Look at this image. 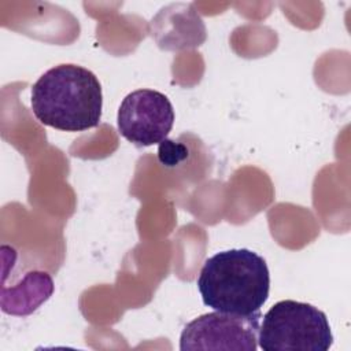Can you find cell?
<instances>
[{
  "label": "cell",
  "instance_id": "obj_7",
  "mask_svg": "<svg viewBox=\"0 0 351 351\" xmlns=\"http://www.w3.org/2000/svg\"><path fill=\"white\" fill-rule=\"evenodd\" d=\"M53 288V280L49 273L30 270L11 288L1 285V310L15 317L30 315L52 296Z\"/></svg>",
  "mask_w": 351,
  "mask_h": 351
},
{
  "label": "cell",
  "instance_id": "obj_3",
  "mask_svg": "<svg viewBox=\"0 0 351 351\" xmlns=\"http://www.w3.org/2000/svg\"><path fill=\"white\" fill-rule=\"evenodd\" d=\"M258 344L263 351H328L333 335L322 310L287 299L263 315Z\"/></svg>",
  "mask_w": 351,
  "mask_h": 351
},
{
  "label": "cell",
  "instance_id": "obj_8",
  "mask_svg": "<svg viewBox=\"0 0 351 351\" xmlns=\"http://www.w3.org/2000/svg\"><path fill=\"white\" fill-rule=\"evenodd\" d=\"M188 156L189 148L182 143H177L170 138H165L162 143H159L158 160L166 167H176L185 162Z\"/></svg>",
  "mask_w": 351,
  "mask_h": 351
},
{
  "label": "cell",
  "instance_id": "obj_4",
  "mask_svg": "<svg viewBox=\"0 0 351 351\" xmlns=\"http://www.w3.org/2000/svg\"><path fill=\"white\" fill-rule=\"evenodd\" d=\"M261 313L239 315L229 313H207L185 325L180 336V350H234L255 351Z\"/></svg>",
  "mask_w": 351,
  "mask_h": 351
},
{
  "label": "cell",
  "instance_id": "obj_5",
  "mask_svg": "<svg viewBox=\"0 0 351 351\" xmlns=\"http://www.w3.org/2000/svg\"><path fill=\"white\" fill-rule=\"evenodd\" d=\"M174 108L169 97L154 89H137L122 100L117 125L119 134L137 147L162 143L174 125Z\"/></svg>",
  "mask_w": 351,
  "mask_h": 351
},
{
  "label": "cell",
  "instance_id": "obj_1",
  "mask_svg": "<svg viewBox=\"0 0 351 351\" xmlns=\"http://www.w3.org/2000/svg\"><path fill=\"white\" fill-rule=\"evenodd\" d=\"M30 106L34 117L45 126L84 132L96 128L101 119V85L82 66L58 64L33 84Z\"/></svg>",
  "mask_w": 351,
  "mask_h": 351
},
{
  "label": "cell",
  "instance_id": "obj_2",
  "mask_svg": "<svg viewBox=\"0 0 351 351\" xmlns=\"http://www.w3.org/2000/svg\"><path fill=\"white\" fill-rule=\"evenodd\" d=\"M196 284L207 307L252 315L261 313L269 298L270 273L261 255L247 248H234L207 258Z\"/></svg>",
  "mask_w": 351,
  "mask_h": 351
},
{
  "label": "cell",
  "instance_id": "obj_6",
  "mask_svg": "<svg viewBox=\"0 0 351 351\" xmlns=\"http://www.w3.org/2000/svg\"><path fill=\"white\" fill-rule=\"evenodd\" d=\"M152 36L162 49L195 48L204 43L206 27L191 4H171L152 19Z\"/></svg>",
  "mask_w": 351,
  "mask_h": 351
}]
</instances>
